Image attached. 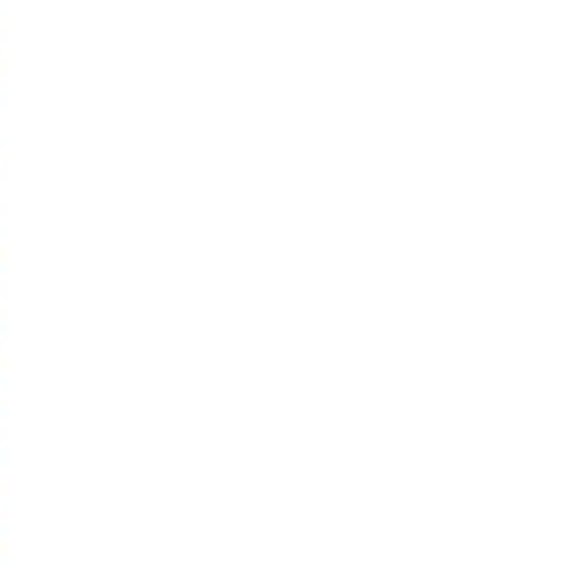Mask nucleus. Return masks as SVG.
<instances>
[]
</instances>
